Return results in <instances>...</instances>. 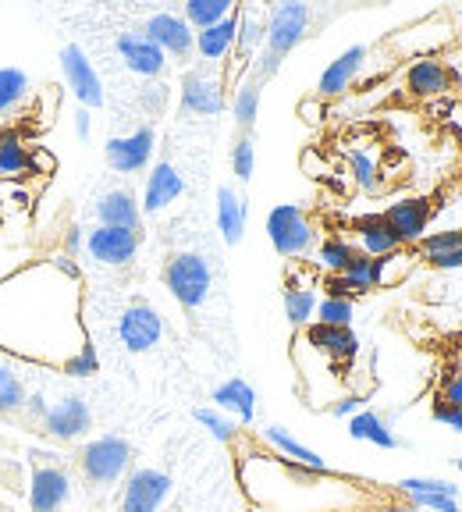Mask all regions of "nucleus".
<instances>
[{
  "instance_id": "f257e3e1",
  "label": "nucleus",
  "mask_w": 462,
  "mask_h": 512,
  "mask_svg": "<svg viewBox=\"0 0 462 512\" xmlns=\"http://www.w3.org/2000/svg\"><path fill=\"white\" fill-rule=\"evenodd\" d=\"M310 25H313L310 4H278V8L267 15V40H263V54H260V61H256V79L260 82L274 79L281 61L306 40Z\"/></svg>"
},
{
  "instance_id": "f03ea898",
  "label": "nucleus",
  "mask_w": 462,
  "mask_h": 512,
  "mask_svg": "<svg viewBox=\"0 0 462 512\" xmlns=\"http://www.w3.org/2000/svg\"><path fill=\"white\" fill-rule=\"evenodd\" d=\"M132 466V445L121 434H100V438L86 441L79 452V470L89 484L96 488H107V484H118L121 477Z\"/></svg>"
},
{
  "instance_id": "7ed1b4c3",
  "label": "nucleus",
  "mask_w": 462,
  "mask_h": 512,
  "mask_svg": "<svg viewBox=\"0 0 462 512\" xmlns=\"http://www.w3.org/2000/svg\"><path fill=\"white\" fill-rule=\"evenodd\" d=\"M267 239H271L274 253L295 260V256H306L317 246V228L299 203H278L267 214Z\"/></svg>"
},
{
  "instance_id": "20e7f679",
  "label": "nucleus",
  "mask_w": 462,
  "mask_h": 512,
  "mask_svg": "<svg viewBox=\"0 0 462 512\" xmlns=\"http://www.w3.org/2000/svg\"><path fill=\"white\" fill-rule=\"evenodd\" d=\"M210 281H214V274H210L207 256L200 253H175L164 264V288L185 310H196V306L207 303Z\"/></svg>"
},
{
  "instance_id": "39448f33",
  "label": "nucleus",
  "mask_w": 462,
  "mask_h": 512,
  "mask_svg": "<svg viewBox=\"0 0 462 512\" xmlns=\"http://www.w3.org/2000/svg\"><path fill=\"white\" fill-rule=\"evenodd\" d=\"M36 466L29 473V509L32 512H61L72 498V477L50 452H36Z\"/></svg>"
},
{
  "instance_id": "423d86ee",
  "label": "nucleus",
  "mask_w": 462,
  "mask_h": 512,
  "mask_svg": "<svg viewBox=\"0 0 462 512\" xmlns=\"http://www.w3.org/2000/svg\"><path fill=\"white\" fill-rule=\"evenodd\" d=\"M40 431L50 441H61V445L82 441L93 431V409H89V402L82 395H64L54 406H47V413L40 420Z\"/></svg>"
},
{
  "instance_id": "0eeeda50",
  "label": "nucleus",
  "mask_w": 462,
  "mask_h": 512,
  "mask_svg": "<svg viewBox=\"0 0 462 512\" xmlns=\"http://www.w3.org/2000/svg\"><path fill=\"white\" fill-rule=\"evenodd\" d=\"M61 72H64L68 89L75 93V100H79L86 111L104 107V100H107L104 82H100V72L93 68V61H89L79 43H64L61 47Z\"/></svg>"
},
{
  "instance_id": "6e6552de",
  "label": "nucleus",
  "mask_w": 462,
  "mask_h": 512,
  "mask_svg": "<svg viewBox=\"0 0 462 512\" xmlns=\"http://www.w3.org/2000/svg\"><path fill=\"white\" fill-rule=\"evenodd\" d=\"M171 477L164 470H132L121 484V512H160V505L168 502L171 495Z\"/></svg>"
},
{
  "instance_id": "1a4fd4ad",
  "label": "nucleus",
  "mask_w": 462,
  "mask_h": 512,
  "mask_svg": "<svg viewBox=\"0 0 462 512\" xmlns=\"http://www.w3.org/2000/svg\"><path fill=\"white\" fill-rule=\"evenodd\" d=\"M153 146H157V132H153L150 125H139L136 132H128V136L107 139L104 157L118 175H136V171L150 168Z\"/></svg>"
},
{
  "instance_id": "9d476101",
  "label": "nucleus",
  "mask_w": 462,
  "mask_h": 512,
  "mask_svg": "<svg viewBox=\"0 0 462 512\" xmlns=\"http://www.w3.org/2000/svg\"><path fill=\"white\" fill-rule=\"evenodd\" d=\"M118 338L128 352H150L164 338V317L150 303H132L118 317Z\"/></svg>"
},
{
  "instance_id": "9b49d317",
  "label": "nucleus",
  "mask_w": 462,
  "mask_h": 512,
  "mask_svg": "<svg viewBox=\"0 0 462 512\" xmlns=\"http://www.w3.org/2000/svg\"><path fill=\"white\" fill-rule=\"evenodd\" d=\"M86 253H89V260H96V264H104V267H125V264H132L139 253V232L96 224L93 232L86 235Z\"/></svg>"
},
{
  "instance_id": "f8f14e48",
  "label": "nucleus",
  "mask_w": 462,
  "mask_h": 512,
  "mask_svg": "<svg viewBox=\"0 0 462 512\" xmlns=\"http://www.w3.org/2000/svg\"><path fill=\"white\" fill-rule=\"evenodd\" d=\"M182 111L196 118H214L224 111V79L210 75L207 68H192L182 79Z\"/></svg>"
},
{
  "instance_id": "ddd939ff",
  "label": "nucleus",
  "mask_w": 462,
  "mask_h": 512,
  "mask_svg": "<svg viewBox=\"0 0 462 512\" xmlns=\"http://www.w3.org/2000/svg\"><path fill=\"white\" fill-rule=\"evenodd\" d=\"M143 36L150 43H157L168 57H189L192 50H196V32H192L189 22H185L182 15H175V11H157V15L146 18Z\"/></svg>"
},
{
  "instance_id": "4468645a",
  "label": "nucleus",
  "mask_w": 462,
  "mask_h": 512,
  "mask_svg": "<svg viewBox=\"0 0 462 512\" xmlns=\"http://www.w3.org/2000/svg\"><path fill=\"white\" fill-rule=\"evenodd\" d=\"M381 217L395 232L399 246H420L423 235H427V224H431V203L423 200V196H406V200L391 203Z\"/></svg>"
},
{
  "instance_id": "2eb2a0df",
  "label": "nucleus",
  "mask_w": 462,
  "mask_h": 512,
  "mask_svg": "<svg viewBox=\"0 0 462 512\" xmlns=\"http://www.w3.org/2000/svg\"><path fill=\"white\" fill-rule=\"evenodd\" d=\"M367 54L370 50L363 47V43H356V47L342 50L335 61L327 64L324 72H320V82H317L320 100H335V96L349 93L352 82H356V75L363 72V64H367Z\"/></svg>"
},
{
  "instance_id": "dca6fc26",
  "label": "nucleus",
  "mask_w": 462,
  "mask_h": 512,
  "mask_svg": "<svg viewBox=\"0 0 462 512\" xmlns=\"http://www.w3.org/2000/svg\"><path fill=\"white\" fill-rule=\"evenodd\" d=\"M118 57L128 64V72L143 75V79H157V75H164V68H168V54L157 47V43H150L143 36V32H121L118 36Z\"/></svg>"
},
{
  "instance_id": "f3484780",
  "label": "nucleus",
  "mask_w": 462,
  "mask_h": 512,
  "mask_svg": "<svg viewBox=\"0 0 462 512\" xmlns=\"http://www.w3.org/2000/svg\"><path fill=\"white\" fill-rule=\"evenodd\" d=\"M182 192H185L182 171H178L171 160H157V164L150 168V175H146L143 210L146 214H160V210H168Z\"/></svg>"
},
{
  "instance_id": "a211bd4d",
  "label": "nucleus",
  "mask_w": 462,
  "mask_h": 512,
  "mask_svg": "<svg viewBox=\"0 0 462 512\" xmlns=\"http://www.w3.org/2000/svg\"><path fill=\"white\" fill-rule=\"evenodd\" d=\"M406 89L413 96H420V100H431V96H441L452 89V72H448L438 57L420 54L406 68Z\"/></svg>"
},
{
  "instance_id": "6ab92c4d",
  "label": "nucleus",
  "mask_w": 462,
  "mask_h": 512,
  "mask_svg": "<svg viewBox=\"0 0 462 512\" xmlns=\"http://www.w3.org/2000/svg\"><path fill=\"white\" fill-rule=\"evenodd\" d=\"M246 224H249V203L239 189H231V185H221L217 189V232L228 246H239L242 235H246Z\"/></svg>"
},
{
  "instance_id": "aec40b11",
  "label": "nucleus",
  "mask_w": 462,
  "mask_h": 512,
  "mask_svg": "<svg viewBox=\"0 0 462 512\" xmlns=\"http://www.w3.org/2000/svg\"><path fill=\"white\" fill-rule=\"evenodd\" d=\"M263 40H267V18L253 8H239V32H235V50H231V54H235V72L228 75V82L239 86V68H246L249 57L263 47ZM228 82H224V86H228Z\"/></svg>"
},
{
  "instance_id": "412c9836",
  "label": "nucleus",
  "mask_w": 462,
  "mask_h": 512,
  "mask_svg": "<svg viewBox=\"0 0 462 512\" xmlns=\"http://www.w3.org/2000/svg\"><path fill=\"white\" fill-rule=\"evenodd\" d=\"M96 217L104 228H125V232H139V221H143V207L128 189H114L107 196H100L96 203Z\"/></svg>"
},
{
  "instance_id": "4be33fe9",
  "label": "nucleus",
  "mask_w": 462,
  "mask_h": 512,
  "mask_svg": "<svg viewBox=\"0 0 462 512\" xmlns=\"http://www.w3.org/2000/svg\"><path fill=\"white\" fill-rule=\"evenodd\" d=\"M214 409L231 413L239 424H253L256 416V388L246 377H228L224 384L214 388Z\"/></svg>"
},
{
  "instance_id": "5701e85b",
  "label": "nucleus",
  "mask_w": 462,
  "mask_h": 512,
  "mask_svg": "<svg viewBox=\"0 0 462 512\" xmlns=\"http://www.w3.org/2000/svg\"><path fill=\"white\" fill-rule=\"evenodd\" d=\"M235 32H239V8L231 11L224 22L196 32V54H200L203 61H210V64L228 61L231 50H235Z\"/></svg>"
},
{
  "instance_id": "b1692460",
  "label": "nucleus",
  "mask_w": 462,
  "mask_h": 512,
  "mask_svg": "<svg viewBox=\"0 0 462 512\" xmlns=\"http://www.w3.org/2000/svg\"><path fill=\"white\" fill-rule=\"evenodd\" d=\"M306 342L317 352H324L327 360L349 363L359 352V338L352 335V328H327V324H310L306 328Z\"/></svg>"
},
{
  "instance_id": "393cba45",
  "label": "nucleus",
  "mask_w": 462,
  "mask_h": 512,
  "mask_svg": "<svg viewBox=\"0 0 462 512\" xmlns=\"http://www.w3.org/2000/svg\"><path fill=\"white\" fill-rule=\"evenodd\" d=\"M356 249L367 256H384L399 249V239H395V232H391L381 214H367L356 217Z\"/></svg>"
},
{
  "instance_id": "a878e982",
  "label": "nucleus",
  "mask_w": 462,
  "mask_h": 512,
  "mask_svg": "<svg viewBox=\"0 0 462 512\" xmlns=\"http://www.w3.org/2000/svg\"><path fill=\"white\" fill-rule=\"evenodd\" d=\"M349 434L356 441H370V445L384 448V452H395V448H402V438L391 431L388 424H384L381 413H374V409H359L356 416H349Z\"/></svg>"
},
{
  "instance_id": "bb28decb",
  "label": "nucleus",
  "mask_w": 462,
  "mask_h": 512,
  "mask_svg": "<svg viewBox=\"0 0 462 512\" xmlns=\"http://www.w3.org/2000/svg\"><path fill=\"white\" fill-rule=\"evenodd\" d=\"M263 438L271 441V445L278 448L281 456L292 459V463L306 466V470H313V473H327V463H324V459H320L317 452H313V448H306L299 438H292V434H288V427L267 424V427H263Z\"/></svg>"
},
{
  "instance_id": "cd10ccee",
  "label": "nucleus",
  "mask_w": 462,
  "mask_h": 512,
  "mask_svg": "<svg viewBox=\"0 0 462 512\" xmlns=\"http://www.w3.org/2000/svg\"><path fill=\"white\" fill-rule=\"evenodd\" d=\"M416 249H406L399 246L395 253H384V256H374V288H395L413 274L416 267Z\"/></svg>"
},
{
  "instance_id": "c85d7f7f",
  "label": "nucleus",
  "mask_w": 462,
  "mask_h": 512,
  "mask_svg": "<svg viewBox=\"0 0 462 512\" xmlns=\"http://www.w3.org/2000/svg\"><path fill=\"white\" fill-rule=\"evenodd\" d=\"M260 96H263V82L256 75L239 79L235 86V100H231V118L239 125V132H253L256 114H260Z\"/></svg>"
},
{
  "instance_id": "c756f323",
  "label": "nucleus",
  "mask_w": 462,
  "mask_h": 512,
  "mask_svg": "<svg viewBox=\"0 0 462 512\" xmlns=\"http://www.w3.org/2000/svg\"><path fill=\"white\" fill-rule=\"evenodd\" d=\"M231 11H235V4H231V0H185L182 18L189 22V29L203 32V29H210V25L224 22Z\"/></svg>"
},
{
  "instance_id": "7c9ffc66",
  "label": "nucleus",
  "mask_w": 462,
  "mask_h": 512,
  "mask_svg": "<svg viewBox=\"0 0 462 512\" xmlns=\"http://www.w3.org/2000/svg\"><path fill=\"white\" fill-rule=\"evenodd\" d=\"M313 310H317V292H313L310 285H295V281H288L285 285V317L292 328H303V324H310Z\"/></svg>"
},
{
  "instance_id": "2f4dec72",
  "label": "nucleus",
  "mask_w": 462,
  "mask_h": 512,
  "mask_svg": "<svg viewBox=\"0 0 462 512\" xmlns=\"http://www.w3.org/2000/svg\"><path fill=\"white\" fill-rule=\"evenodd\" d=\"M356 242L342 239V235H327L324 242L317 246V264L324 267L327 274H342L345 267L352 264V256H356Z\"/></svg>"
},
{
  "instance_id": "473e14b6",
  "label": "nucleus",
  "mask_w": 462,
  "mask_h": 512,
  "mask_svg": "<svg viewBox=\"0 0 462 512\" xmlns=\"http://www.w3.org/2000/svg\"><path fill=\"white\" fill-rule=\"evenodd\" d=\"M399 491L413 498V502H423V498H455L459 502V488H455L452 480L441 477H406L399 480Z\"/></svg>"
},
{
  "instance_id": "72a5a7b5",
  "label": "nucleus",
  "mask_w": 462,
  "mask_h": 512,
  "mask_svg": "<svg viewBox=\"0 0 462 512\" xmlns=\"http://www.w3.org/2000/svg\"><path fill=\"white\" fill-rule=\"evenodd\" d=\"M32 164L29 146L15 136V132H4L0 136V175H25Z\"/></svg>"
},
{
  "instance_id": "f704fd0d",
  "label": "nucleus",
  "mask_w": 462,
  "mask_h": 512,
  "mask_svg": "<svg viewBox=\"0 0 462 512\" xmlns=\"http://www.w3.org/2000/svg\"><path fill=\"white\" fill-rule=\"evenodd\" d=\"M25 96H29V75L22 68H0V114L22 104Z\"/></svg>"
},
{
  "instance_id": "c9c22d12",
  "label": "nucleus",
  "mask_w": 462,
  "mask_h": 512,
  "mask_svg": "<svg viewBox=\"0 0 462 512\" xmlns=\"http://www.w3.org/2000/svg\"><path fill=\"white\" fill-rule=\"evenodd\" d=\"M25 384L22 377L15 374V367H8V363H0V416L8 413H18V409L25 406Z\"/></svg>"
},
{
  "instance_id": "e433bc0d",
  "label": "nucleus",
  "mask_w": 462,
  "mask_h": 512,
  "mask_svg": "<svg viewBox=\"0 0 462 512\" xmlns=\"http://www.w3.org/2000/svg\"><path fill=\"white\" fill-rule=\"evenodd\" d=\"M231 171L239 178L242 185L253 182V171H256V139L253 132H239L235 146H231Z\"/></svg>"
},
{
  "instance_id": "4c0bfd02",
  "label": "nucleus",
  "mask_w": 462,
  "mask_h": 512,
  "mask_svg": "<svg viewBox=\"0 0 462 512\" xmlns=\"http://www.w3.org/2000/svg\"><path fill=\"white\" fill-rule=\"evenodd\" d=\"M196 424H200L210 438L224 441V445H228V441H235V434H239V424H235L228 413H221V409H214V406L196 409Z\"/></svg>"
},
{
  "instance_id": "58836bf2",
  "label": "nucleus",
  "mask_w": 462,
  "mask_h": 512,
  "mask_svg": "<svg viewBox=\"0 0 462 512\" xmlns=\"http://www.w3.org/2000/svg\"><path fill=\"white\" fill-rule=\"evenodd\" d=\"M352 313H356V306H352L349 299L324 296V299H317V310H313V317H317V324H327V328H349Z\"/></svg>"
},
{
  "instance_id": "ea45409f",
  "label": "nucleus",
  "mask_w": 462,
  "mask_h": 512,
  "mask_svg": "<svg viewBox=\"0 0 462 512\" xmlns=\"http://www.w3.org/2000/svg\"><path fill=\"white\" fill-rule=\"evenodd\" d=\"M345 157H349L352 182H356L359 189L377 192V185H381V171H377V160L370 157L367 150H349V153H345Z\"/></svg>"
},
{
  "instance_id": "a19ab883",
  "label": "nucleus",
  "mask_w": 462,
  "mask_h": 512,
  "mask_svg": "<svg viewBox=\"0 0 462 512\" xmlns=\"http://www.w3.org/2000/svg\"><path fill=\"white\" fill-rule=\"evenodd\" d=\"M452 249H462V228H448V232H434L423 235V242L416 246V256H438V253H452Z\"/></svg>"
},
{
  "instance_id": "79ce46f5",
  "label": "nucleus",
  "mask_w": 462,
  "mask_h": 512,
  "mask_svg": "<svg viewBox=\"0 0 462 512\" xmlns=\"http://www.w3.org/2000/svg\"><path fill=\"white\" fill-rule=\"evenodd\" d=\"M342 274L352 281V285H356L359 296H367V292H374V256L356 253V256H352V264L345 267Z\"/></svg>"
},
{
  "instance_id": "37998d69",
  "label": "nucleus",
  "mask_w": 462,
  "mask_h": 512,
  "mask_svg": "<svg viewBox=\"0 0 462 512\" xmlns=\"http://www.w3.org/2000/svg\"><path fill=\"white\" fill-rule=\"evenodd\" d=\"M100 370V360H96V349L89 342H82V349L75 352L72 360H64V374L72 377H93Z\"/></svg>"
},
{
  "instance_id": "c03bdc74",
  "label": "nucleus",
  "mask_w": 462,
  "mask_h": 512,
  "mask_svg": "<svg viewBox=\"0 0 462 512\" xmlns=\"http://www.w3.org/2000/svg\"><path fill=\"white\" fill-rule=\"evenodd\" d=\"M431 416L438 420V424H445L448 431H459L462 434V409L459 406H448V402H434V409H431Z\"/></svg>"
},
{
  "instance_id": "a18cd8bd",
  "label": "nucleus",
  "mask_w": 462,
  "mask_h": 512,
  "mask_svg": "<svg viewBox=\"0 0 462 512\" xmlns=\"http://www.w3.org/2000/svg\"><path fill=\"white\" fill-rule=\"evenodd\" d=\"M441 402H448V406H459L462 409V374H445V381H441Z\"/></svg>"
},
{
  "instance_id": "49530a36",
  "label": "nucleus",
  "mask_w": 462,
  "mask_h": 512,
  "mask_svg": "<svg viewBox=\"0 0 462 512\" xmlns=\"http://www.w3.org/2000/svg\"><path fill=\"white\" fill-rule=\"evenodd\" d=\"M423 264H431L434 271H462V249H452V253H438V256H427Z\"/></svg>"
},
{
  "instance_id": "de8ad7c7",
  "label": "nucleus",
  "mask_w": 462,
  "mask_h": 512,
  "mask_svg": "<svg viewBox=\"0 0 462 512\" xmlns=\"http://www.w3.org/2000/svg\"><path fill=\"white\" fill-rule=\"evenodd\" d=\"M72 125H75V136H79L82 143L93 139V114H89L86 107H79V111L72 114Z\"/></svg>"
},
{
  "instance_id": "09e8293b",
  "label": "nucleus",
  "mask_w": 462,
  "mask_h": 512,
  "mask_svg": "<svg viewBox=\"0 0 462 512\" xmlns=\"http://www.w3.org/2000/svg\"><path fill=\"white\" fill-rule=\"evenodd\" d=\"M363 409V399L359 395H345V399L331 402V416H356Z\"/></svg>"
},
{
  "instance_id": "8fccbe9b",
  "label": "nucleus",
  "mask_w": 462,
  "mask_h": 512,
  "mask_svg": "<svg viewBox=\"0 0 462 512\" xmlns=\"http://www.w3.org/2000/svg\"><path fill=\"white\" fill-rule=\"evenodd\" d=\"M22 413L29 416V420H36V424H40L43 413H47V399H43V395H29V399H25V406H22Z\"/></svg>"
},
{
  "instance_id": "3c124183",
  "label": "nucleus",
  "mask_w": 462,
  "mask_h": 512,
  "mask_svg": "<svg viewBox=\"0 0 462 512\" xmlns=\"http://www.w3.org/2000/svg\"><path fill=\"white\" fill-rule=\"evenodd\" d=\"M299 114H303L306 121H320V104L317 100H303V104H299Z\"/></svg>"
},
{
  "instance_id": "603ef678",
  "label": "nucleus",
  "mask_w": 462,
  "mask_h": 512,
  "mask_svg": "<svg viewBox=\"0 0 462 512\" xmlns=\"http://www.w3.org/2000/svg\"><path fill=\"white\" fill-rule=\"evenodd\" d=\"M64 242H68V249H72V253H75V249H79V242H82L79 228H72V232H68V239H64Z\"/></svg>"
},
{
  "instance_id": "864d4df0",
  "label": "nucleus",
  "mask_w": 462,
  "mask_h": 512,
  "mask_svg": "<svg viewBox=\"0 0 462 512\" xmlns=\"http://www.w3.org/2000/svg\"><path fill=\"white\" fill-rule=\"evenodd\" d=\"M455 345H459V352H462V331H459V335H455Z\"/></svg>"
},
{
  "instance_id": "5fc2aeb1",
  "label": "nucleus",
  "mask_w": 462,
  "mask_h": 512,
  "mask_svg": "<svg viewBox=\"0 0 462 512\" xmlns=\"http://www.w3.org/2000/svg\"><path fill=\"white\" fill-rule=\"evenodd\" d=\"M455 374H462V356H459V367H455Z\"/></svg>"
},
{
  "instance_id": "6e6d98bb",
  "label": "nucleus",
  "mask_w": 462,
  "mask_h": 512,
  "mask_svg": "<svg viewBox=\"0 0 462 512\" xmlns=\"http://www.w3.org/2000/svg\"><path fill=\"white\" fill-rule=\"evenodd\" d=\"M455 466H459V473H462V459H455Z\"/></svg>"
}]
</instances>
